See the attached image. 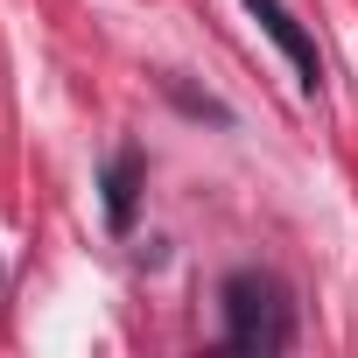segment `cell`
<instances>
[{
	"instance_id": "cell-2",
	"label": "cell",
	"mask_w": 358,
	"mask_h": 358,
	"mask_svg": "<svg viewBox=\"0 0 358 358\" xmlns=\"http://www.w3.org/2000/svg\"><path fill=\"white\" fill-rule=\"evenodd\" d=\"M246 15H253V22H260V29L281 43V57L295 64V85H302V92H316V85H323V57H316L309 29H302L288 8H281V0H246Z\"/></svg>"
},
{
	"instance_id": "cell-1",
	"label": "cell",
	"mask_w": 358,
	"mask_h": 358,
	"mask_svg": "<svg viewBox=\"0 0 358 358\" xmlns=\"http://www.w3.org/2000/svg\"><path fill=\"white\" fill-rule=\"evenodd\" d=\"M288 330H295V316H288V288L274 274L246 267L225 281V344L232 351H281Z\"/></svg>"
},
{
	"instance_id": "cell-3",
	"label": "cell",
	"mask_w": 358,
	"mask_h": 358,
	"mask_svg": "<svg viewBox=\"0 0 358 358\" xmlns=\"http://www.w3.org/2000/svg\"><path fill=\"white\" fill-rule=\"evenodd\" d=\"M106 211H113L120 232L134 225V155H120V162L106 169Z\"/></svg>"
}]
</instances>
